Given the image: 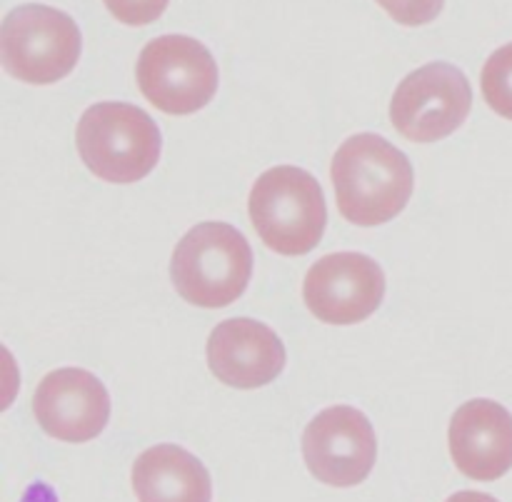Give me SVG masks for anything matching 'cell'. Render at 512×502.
Here are the masks:
<instances>
[{
    "mask_svg": "<svg viewBox=\"0 0 512 502\" xmlns=\"http://www.w3.org/2000/svg\"><path fill=\"white\" fill-rule=\"evenodd\" d=\"M480 80H483V95L490 108L512 120V43L490 55Z\"/></svg>",
    "mask_w": 512,
    "mask_h": 502,
    "instance_id": "cell-14",
    "label": "cell"
},
{
    "mask_svg": "<svg viewBox=\"0 0 512 502\" xmlns=\"http://www.w3.org/2000/svg\"><path fill=\"white\" fill-rule=\"evenodd\" d=\"M170 0H105L110 13L125 25H148L165 13Z\"/></svg>",
    "mask_w": 512,
    "mask_h": 502,
    "instance_id": "cell-16",
    "label": "cell"
},
{
    "mask_svg": "<svg viewBox=\"0 0 512 502\" xmlns=\"http://www.w3.org/2000/svg\"><path fill=\"white\" fill-rule=\"evenodd\" d=\"M83 38L68 13L50 5H20L0 28V58L13 78L30 85H50L73 73Z\"/></svg>",
    "mask_w": 512,
    "mask_h": 502,
    "instance_id": "cell-5",
    "label": "cell"
},
{
    "mask_svg": "<svg viewBox=\"0 0 512 502\" xmlns=\"http://www.w3.org/2000/svg\"><path fill=\"white\" fill-rule=\"evenodd\" d=\"M303 298L310 313L328 325L368 320L385 298V275L363 253H333L305 275Z\"/></svg>",
    "mask_w": 512,
    "mask_h": 502,
    "instance_id": "cell-9",
    "label": "cell"
},
{
    "mask_svg": "<svg viewBox=\"0 0 512 502\" xmlns=\"http://www.w3.org/2000/svg\"><path fill=\"white\" fill-rule=\"evenodd\" d=\"M33 413L50 438L88 443L108 425L110 395L88 370L60 368L40 380L33 395Z\"/></svg>",
    "mask_w": 512,
    "mask_h": 502,
    "instance_id": "cell-10",
    "label": "cell"
},
{
    "mask_svg": "<svg viewBox=\"0 0 512 502\" xmlns=\"http://www.w3.org/2000/svg\"><path fill=\"white\" fill-rule=\"evenodd\" d=\"M303 455L320 483L355 488L373 473L378 458L373 423L350 405L323 410L305 428Z\"/></svg>",
    "mask_w": 512,
    "mask_h": 502,
    "instance_id": "cell-8",
    "label": "cell"
},
{
    "mask_svg": "<svg viewBox=\"0 0 512 502\" xmlns=\"http://www.w3.org/2000/svg\"><path fill=\"white\" fill-rule=\"evenodd\" d=\"M473 108V88L460 68L430 63L400 80L390 103V120L403 138L435 143L453 135Z\"/></svg>",
    "mask_w": 512,
    "mask_h": 502,
    "instance_id": "cell-7",
    "label": "cell"
},
{
    "mask_svg": "<svg viewBox=\"0 0 512 502\" xmlns=\"http://www.w3.org/2000/svg\"><path fill=\"white\" fill-rule=\"evenodd\" d=\"M253 275V250L228 223H200L173 250L170 278L180 298L198 308H225L245 293Z\"/></svg>",
    "mask_w": 512,
    "mask_h": 502,
    "instance_id": "cell-2",
    "label": "cell"
},
{
    "mask_svg": "<svg viewBox=\"0 0 512 502\" xmlns=\"http://www.w3.org/2000/svg\"><path fill=\"white\" fill-rule=\"evenodd\" d=\"M338 210L360 228H375L403 213L415 188L408 155L375 133L345 140L330 168Z\"/></svg>",
    "mask_w": 512,
    "mask_h": 502,
    "instance_id": "cell-1",
    "label": "cell"
},
{
    "mask_svg": "<svg viewBox=\"0 0 512 502\" xmlns=\"http://www.w3.org/2000/svg\"><path fill=\"white\" fill-rule=\"evenodd\" d=\"M450 455L463 475L480 483L512 468V415L495 400H470L450 420Z\"/></svg>",
    "mask_w": 512,
    "mask_h": 502,
    "instance_id": "cell-12",
    "label": "cell"
},
{
    "mask_svg": "<svg viewBox=\"0 0 512 502\" xmlns=\"http://www.w3.org/2000/svg\"><path fill=\"white\" fill-rule=\"evenodd\" d=\"M140 502H210L213 480L205 465L178 445H155L133 465Z\"/></svg>",
    "mask_w": 512,
    "mask_h": 502,
    "instance_id": "cell-13",
    "label": "cell"
},
{
    "mask_svg": "<svg viewBox=\"0 0 512 502\" xmlns=\"http://www.w3.org/2000/svg\"><path fill=\"white\" fill-rule=\"evenodd\" d=\"M248 210L255 233L280 255L315 250L328 225L323 188L308 170L295 165L265 170L250 190Z\"/></svg>",
    "mask_w": 512,
    "mask_h": 502,
    "instance_id": "cell-3",
    "label": "cell"
},
{
    "mask_svg": "<svg viewBox=\"0 0 512 502\" xmlns=\"http://www.w3.org/2000/svg\"><path fill=\"white\" fill-rule=\"evenodd\" d=\"M208 365L215 378L230 388H263L283 373L285 345L260 320H223L208 338Z\"/></svg>",
    "mask_w": 512,
    "mask_h": 502,
    "instance_id": "cell-11",
    "label": "cell"
},
{
    "mask_svg": "<svg viewBox=\"0 0 512 502\" xmlns=\"http://www.w3.org/2000/svg\"><path fill=\"white\" fill-rule=\"evenodd\" d=\"M80 160L108 183H138L155 170L163 138L145 110L130 103H95L75 130Z\"/></svg>",
    "mask_w": 512,
    "mask_h": 502,
    "instance_id": "cell-4",
    "label": "cell"
},
{
    "mask_svg": "<svg viewBox=\"0 0 512 502\" xmlns=\"http://www.w3.org/2000/svg\"><path fill=\"white\" fill-rule=\"evenodd\" d=\"M445 502H500V500H495L493 495L475 493V490H465V493H458V495H453V498H450V500H445Z\"/></svg>",
    "mask_w": 512,
    "mask_h": 502,
    "instance_id": "cell-17",
    "label": "cell"
},
{
    "mask_svg": "<svg viewBox=\"0 0 512 502\" xmlns=\"http://www.w3.org/2000/svg\"><path fill=\"white\" fill-rule=\"evenodd\" d=\"M140 93L158 110L190 115L213 100L218 65L200 40L190 35H163L150 40L135 65Z\"/></svg>",
    "mask_w": 512,
    "mask_h": 502,
    "instance_id": "cell-6",
    "label": "cell"
},
{
    "mask_svg": "<svg viewBox=\"0 0 512 502\" xmlns=\"http://www.w3.org/2000/svg\"><path fill=\"white\" fill-rule=\"evenodd\" d=\"M378 3L400 25H425L438 18L445 0H378Z\"/></svg>",
    "mask_w": 512,
    "mask_h": 502,
    "instance_id": "cell-15",
    "label": "cell"
}]
</instances>
